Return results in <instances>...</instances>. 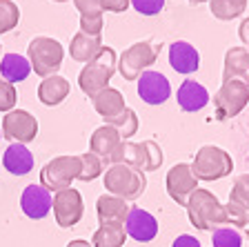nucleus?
I'll use <instances>...</instances> for the list:
<instances>
[{"label":"nucleus","instance_id":"obj_35","mask_svg":"<svg viewBox=\"0 0 249 247\" xmlns=\"http://www.w3.org/2000/svg\"><path fill=\"white\" fill-rule=\"evenodd\" d=\"M76 9L80 11V18H96L103 16V0H73Z\"/></svg>","mask_w":249,"mask_h":247},{"label":"nucleus","instance_id":"obj_4","mask_svg":"<svg viewBox=\"0 0 249 247\" xmlns=\"http://www.w3.org/2000/svg\"><path fill=\"white\" fill-rule=\"evenodd\" d=\"M165 156H162L160 145L156 140H142V143H131V140H123L120 147L116 150V154L111 156V163H123L131 165L140 171H156L162 165Z\"/></svg>","mask_w":249,"mask_h":247},{"label":"nucleus","instance_id":"obj_16","mask_svg":"<svg viewBox=\"0 0 249 247\" xmlns=\"http://www.w3.org/2000/svg\"><path fill=\"white\" fill-rule=\"evenodd\" d=\"M169 65L174 72L189 76V74L198 72V67H200V54L192 42L176 40L169 45Z\"/></svg>","mask_w":249,"mask_h":247},{"label":"nucleus","instance_id":"obj_43","mask_svg":"<svg viewBox=\"0 0 249 247\" xmlns=\"http://www.w3.org/2000/svg\"><path fill=\"white\" fill-rule=\"evenodd\" d=\"M53 2H67V0H53Z\"/></svg>","mask_w":249,"mask_h":247},{"label":"nucleus","instance_id":"obj_19","mask_svg":"<svg viewBox=\"0 0 249 247\" xmlns=\"http://www.w3.org/2000/svg\"><path fill=\"white\" fill-rule=\"evenodd\" d=\"M176 100H178V107H180L182 112L194 114V112H200V109L207 107L212 98H209V92L205 85L192 80V78H187L180 87H178Z\"/></svg>","mask_w":249,"mask_h":247},{"label":"nucleus","instance_id":"obj_42","mask_svg":"<svg viewBox=\"0 0 249 247\" xmlns=\"http://www.w3.org/2000/svg\"><path fill=\"white\" fill-rule=\"evenodd\" d=\"M192 5H202V2H209V0H189Z\"/></svg>","mask_w":249,"mask_h":247},{"label":"nucleus","instance_id":"obj_34","mask_svg":"<svg viewBox=\"0 0 249 247\" xmlns=\"http://www.w3.org/2000/svg\"><path fill=\"white\" fill-rule=\"evenodd\" d=\"M16 103H18V89L16 85L7 82L5 78H0V112H14Z\"/></svg>","mask_w":249,"mask_h":247},{"label":"nucleus","instance_id":"obj_24","mask_svg":"<svg viewBox=\"0 0 249 247\" xmlns=\"http://www.w3.org/2000/svg\"><path fill=\"white\" fill-rule=\"evenodd\" d=\"M243 78L249 82V49L247 47H229L225 54L223 80Z\"/></svg>","mask_w":249,"mask_h":247},{"label":"nucleus","instance_id":"obj_12","mask_svg":"<svg viewBox=\"0 0 249 247\" xmlns=\"http://www.w3.org/2000/svg\"><path fill=\"white\" fill-rule=\"evenodd\" d=\"M165 185H167V194L171 196V201L185 207L189 196L198 190V178L189 163H178L167 171Z\"/></svg>","mask_w":249,"mask_h":247},{"label":"nucleus","instance_id":"obj_9","mask_svg":"<svg viewBox=\"0 0 249 247\" xmlns=\"http://www.w3.org/2000/svg\"><path fill=\"white\" fill-rule=\"evenodd\" d=\"M80 170H83L80 156H71V154L56 156V158H52L42 167L40 185H45L52 194H56V191H60V190L71 187V183L80 176Z\"/></svg>","mask_w":249,"mask_h":247},{"label":"nucleus","instance_id":"obj_39","mask_svg":"<svg viewBox=\"0 0 249 247\" xmlns=\"http://www.w3.org/2000/svg\"><path fill=\"white\" fill-rule=\"evenodd\" d=\"M171 247H205V245H200V241L196 236H192V234H180V236H176V241L171 243Z\"/></svg>","mask_w":249,"mask_h":247},{"label":"nucleus","instance_id":"obj_31","mask_svg":"<svg viewBox=\"0 0 249 247\" xmlns=\"http://www.w3.org/2000/svg\"><path fill=\"white\" fill-rule=\"evenodd\" d=\"M80 160H83V170H80V176L78 180H83V183H89V180H96L98 176L105 174V165L98 156L93 154V152H87V154H80Z\"/></svg>","mask_w":249,"mask_h":247},{"label":"nucleus","instance_id":"obj_1","mask_svg":"<svg viewBox=\"0 0 249 247\" xmlns=\"http://www.w3.org/2000/svg\"><path fill=\"white\" fill-rule=\"evenodd\" d=\"M187 216H189V223H192L196 229L200 232H213L218 227L229 225L227 218V209L216 196L209 190H200L198 187L189 201H187Z\"/></svg>","mask_w":249,"mask_h":247},{"label":"nucleus","instance_id":"obj_33","mask_svg":"<svg viewBox=\"0 0 249 247\" xmlns=\"http://www.w3.org/2000/svg\"><path fill=\"white\" fill-rule=\"evenodd\" d=\"M229 201L238 203L249 211V174H243L233 180L231 191H229Z\"/></svg>","mask_w":249,"mask_h":247},{"label":"nucleus","instance_id":"obj_15","mask_svg":"<svg viewBox=\"0 0 249 247\" xmlns=\"http://www.w3.org/2000/svg\"><path fill=\"white\" fill-rule=\"evenodd\" d=\"M124 232L129 238H134L138 243H149L158 236V221L147 209L131 205L127 221H124Z\"/></svg>","mask_w":249,"mask_h":247},{"label":"nucleus","instance_id":"obj_6","mask_svg":"<svg viewBox=\"0 0 249 247\" xmlns=\"http://www.w3.org/2000/svg\"><path fill=\"white\" fill-rule=\"evenodd\" d=\"M192 170L196 174L198 180H220L225 176H229L233 171V160L231 154L223 150V147H216V145H202L200 150L196 152L192 163Z\"/></svg>","mask_w":249,"mask_h":247},{"label":"nucleus","instance_id":"obj_27","mask_svg":"<svg viewBox=\"0 0 249 247\" xmlns=\"http://www.w3.org/2000/svg\"><path fill=\"white\" fill-rule=\"evenodd\" d=\"M249 0H209V11L218 20H236L247 11Z\"/></svg>","mask_w":249,"mask_h":247},{"label":"nucleus","instance_id":"obj_13","mask_svg":"<svg viewBox=\"0 0 249 247\" xmlns=\"http://www.w3.org/2000/svg\"><path fill=\"white\" fill-rule=\"evenodd\" d=\"M52 205H53V194L47 190L45 185L31 183V185H27L20 194V209L27 218H31V221L45 218L47 214L52 211Z\"/></svg>","mask_w":249,"mask_h":247},{"label":"nucleus","instance_id":"obj_3","mask_svg":"<svg viewBox=\"0 0 249 247\" xmlns=\"http://www.w3.org/2000/svg\"><path fill=\"white\" fill-rule=\"evenodd\" d=\"M103 183L107 194L118 196L123 201H136L145 194L147 190V176L145 171L136 170L131 165H109L103 174Z\"/></svg>","mask_w":249,"mask_h":247},{"label":"nucleus","instance_id":"obj_5","mask_svg":"<svg viewBox=\"0 0 249 247\" xmlns=\"http://www.w3.org/2000/svg\"><path fill=\"white\" fill-rule=\"evenodd\" d=\"M27 58L31 62V72H36L40 78H49L62 67L65 49L56 38L36 36L27 47Z\"/></svg>","mask_w":249,"mask_h":247},{"label":"nucleus","instance_id":"obj_14","mask_svg":"<svg viewBox=\"0 0 249 247\" xmlns=\"http://www.w3.org/2000/svg\"><path fill=\"white\" fill-rule=\"evenodd\" d=\"M136 85H138V96L147 105H162L171 96V85L167 80V76L160 72H154V69H147L136 80Z\"/></svg>","mask_w":249,"mask_h":247},{"label":"nucleus","instance_id":"obj_28","mask_svg":"<svg viewBox=\"0 0 249 247\" xmlns=\"http://www.w3.org/2000/svg\"><path fill=\"white\" fill-rule=\"evenodd\" d=\"M105 125H111V127H114L116 132L120 134V138H123V140H129L131 136L138 132V116H136V112L131 107H127L123 114H120V116L107 120Z\"/></svg>","mask_w":249,"mask_h":247},{"label":"nucleus","instance_id":"obj_20","mask_svg":"<svg viewBox=\"0 0 249 247\" xmlns=\"http://www.w3.org/2000/svg\"><path fill=\"white\" fill-rule=\"evenodd\" d=\"M2 165H5V170L14 176H25L34 170V165H36V158L34 154L29 152V147L22 143H11L9 147L5 150L2 154Z\"/></svg>","mask_w":249,"mask_h":247},{"label":"nucleus","instance_id":"obj_17","mask_svg":"<svg viewBox=\"0 0 249 247\" xmlns=\"http://www.w3.org/2000/svg\"><path fill=\"white\" fill-rule=\"evenodd\" d=\"M120 143H123V138H120L118 132H116L111 125H103V127L96 129L91 134V138H89V152H93V154L103 160L105 167H109L111 156L116 154Z\"/></svg>","mask_w":249,"mask_h":247},{"label":"nucleus","instance_id":"obj_21","mask_svg":"<svg viewBox=\"0 0 249 247\" xmlns=\"http://www.w3.org/2000/svg\"><path fill=\"white\" fill-rule=\"evenodd\" d=\"M69 92H71V85L67 78L53 74L49 78H42V82L38 85V100L47 107H56L69 96Z\"/></svg>","mask_w":249,"mask_h":247},{"label":"nucleus","instance_id":"obj_45","mask_svg":"<svg viewBox=\"0 0 249 247\" xmlns=\"http://www.w3.org/2000/svg\"><path fill=\"white\" fill-rule=\"evenodd\" d=\"M247 47H249V42H247Z\"/></svg>","mask_w":249,"mask_h":247},{"label":"nucleus","instance_id":"obj_29","mask_svg":"<svg viewBox=\"0 0 249 247\" xmlns=\"http://www.w3.org/2000/svg\"><path fill=\"white\" fill-rule=\"evenodd\" d=\"M20 22V7L14 0H0V36L16 29Z\"/></svg>","mask_w":249,"mask_h":247},{"label":"nucleus","instance_id":"obj_22","mask_svg":"<svg viewBox=\"0 0 249 247\" xmlns=\"http://www.w3.org/2000/svg\"><path fill=\"white\" fill-rule=\"evenodd\" d=\"M103 36H89V34H83L78 31L71 36V42H69V56L76 62H85L87 65L89 60L98 56L103 52Z\"/></svg>","mask_w":249,"mask_h":247},{"label":"nucleus","instance_id":"obj_37","mask_svg":"<svg viewBox=\"0 0 249 247\" xmlns=\"http://www.w3.org/2000/svg\"><path fill=\"white\" fill-rule=\"evenodd\" d=\"M103 16H96V18H80V31L89 34V36H103Z\"/></svg>","mask_w":249,"mask_h":247},{"label":"nucleus","instance_id":"obj_36","mask_svg":"<svg viewBox=\"0 0 249 247\" xmlns=\"http://www.w3.org/2000/svg\"><path fill=\"white\" fill-rule=\"evenodd\" d=\"M131 7L142 16H156L162 11L165 0H131Z\"/></svg>","mask_w":249,"mask_h":247},{"label":"nucleus","instance_id":"obj_18","mask_svg":"<svg viewBox=\"0 0 249 247\" xmlns=\"http://www.w3.org/2000/svg\"><path fill=\"white\" fill-rule=\"evenodd\" d=\"M129 209H131L129 203L111 194H103L96 201V214H98L100 225H124Z\"/></svg>","mask_w":249,"mask_h":247},{"label":"nucleus","instance_id":"obj_40","mask_svg":"<svg viewBox=\"0 0 249 247\" xmlns=\"http://www.w3.org/2000/svg\"><path fill=\"white\" fill-rule=\"evenodd\" d=\"M238 36H240V40L247 45L249 42V18H245L243 22H240V29H238Z\"/></svg>","mask_w":249,"mask_h":247},{"label":"nucleus","instance_id":"obj_44","mask_svg":"<svg viewBox=\"0 0 249 247\" xmlns=\"http://www.w3.org/2000/svg\"><path fill=\"white\" fill-rule=\"evenodd\" d=\"M0 138H2V129H0Z\"/></svg>","mask_w":249,"mask_h":247},{"label":"nucleus","instance_id":"obj_7","mask_svg":"<svg viewBox=\"0 0 249 247\" xmlns=\"http://www.w3.org/2000/svg\"><path fill=\"white\" fill-rule=\"evenodd\" d=\"M160 56V47L151 40H138L129 45L118 58V72L124 80H138Z\"/></svg>","mask_w":249,"mask_h":247},{"label":"nucleus","instance_id":"obj_38","mask_svg":"<svg viewBox=\"0 0 249 247\" xmlns=\"http://www.w3.org/2000/svg\"><path fill=\"white\" fill-rule=\"evenodd\" d=\"M127 7H131V0H103V9L111 14H123Z\"/></svg>","mask_w":249,"mask_h":247},{"label":"nucleus","instance_id":"obj_41","mask_svg":"<svg viewBox=\"0 0 249 247\" xmlns=\"http://www.w3.org/2000/svg\"><path fill=\"white\" fill-rule=\"evenodd\" d=\"M67 247H91V243L85 241V238H73V241L67 243Z\"/></svg>","mask_w":249,"mask_h":247},{"label":"nucleus","instance_id":"obj_23","mask_svg":"<svg viewBox=\"0 0 249 247\" xmlns=\"http://www.w3.org/2000/svg\"><path fill=\"white\" fill-rule=\"evenodd\" d=\"M91 105H93V109L103 116L105 123L111 120V118H116V116H120V114L127 109V105H124V96L114 87H107L100 94H96V96L91 98Z\"/></svg>","mask_w":249,"mask_h":247},{"label":"nucleus","instance_id":"obj_26","mask_svg":"<svg viewBox=\"0 0 249 247\" xmlns=\"http://www.w3.org/2000/svg\"><path fill=\"white\" fill-rule=\"evenodd\" d=\"M124 225H100L91 236V247H124Z\"/></svg>","mask_w":249,"mask_h":247},{"label":"nucleus","instance_id":"obj_30","mask_svg":"<svg viewBox=\"0 0 249 247\" xmlns=\"http://www.w3.org/2000/svg\"><path fill=\"white\" fill-rule=\"evenodd\" d=\"M212 247H243V234L236 227H218L212 232Z\"/></svg>","mask_w":249,"mask_h":247},{"label":"nucleus","instance_id":"obj_8","mask_svg":"<svg viewBox=\"0 0 249 247\" xmlns=\"http://www.w3.org/2000/svg\"><path fill=\"white\" fill-rule=\"evenodd\" d=\"M249 103V82L243 78H229L223 80L213 96V107H216V118L227 120L238 116Z\"/></svg>","mask_w":249,"mask_h":247},{"label":"nucleus","instance_id":"obj_32","mask_svg":"<svg viewBox=\"0 0 249 247\" xmlns=\"http://www.w3.org/2000/svg\"><path fill=\"white\" fill-rule=\"evenodd\" d=\"M225 209H227L229 225L240 227V229L245 232V236L249 238V211L245 209L243 205H238V203H233V201H229L227 205H225Z\"/></svg>","mask_w":249,"mask_h":247},{"label":"nucleus","instance_id":"obj_11","mask_svg":"<svg viewBox=\"0 0 249 247\" xmlns=\"http://www.w3.org/2000/svg\"><path fill=\"white\" fill-rule=\"evenodd\" d=\"M53 216H56V223L60 227H73L80 223L85 214V203L80 191L73 190V187H67V190H60L53 194Z\"/></svg>","mask_w":249,"mask_h":247},{"label":"nucleus","instance_id":"obj_10","mask_svg":"<svg viewBox=\"0 0 249 247\" xmlns=\"http://www.w3.org/2000/svg\"><path fill=\"white\" fill-rule=\"evenodd\" d=\"M38 136V120L27 109H14L2 118V138L11 143H31Z\"/></svg>","mask_w":249,"mask_h":247},{"label":"nucleus","instance_id":"obj_2","mask_svg":"<svg viewBox=\"0 0 249 247\" xmlns=\"http://www.w3.org/2000/svg\"><path fill=\"white\" fill-rule=\"evenodd\" d=\"M116 72H118V56H116L111 47H103V52L80 69L78 85H80L85 96L91 100L96 94H100L103 89L109 87V80H111V76Z\"/></svg>","mask_w":249,"mask_h":247},{"label":"nucleus","instance_id":"obj_25","mask_svg":"<svg viewBox=\"0 0 249 247\" xmlns=\"http://www.w3.org/2000/svg\"><path fill=\"white\" fill-rule=\"evenodd\" d=\"M29 74H31V62L27 56H20V54H5V56L0 58V78H5L11 85L27 80Z\"/></svg>","mask_w":249,"mask_h":247}]
</instances>
